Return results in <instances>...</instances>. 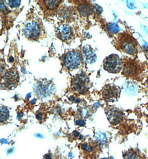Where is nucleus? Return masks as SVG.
I'll use <instances>...</instances> for the list:
<instances>
[{
  "mask_svg": "<svg viewBox=\"0 0 148 159\" xmlns=\"http://www.w3.org/2000/svg\"><path fill=\"white\" fill-rule=\"evenodd\" d=\"M6 2L7 3L8 5L10 7L16 8L18 7L20 5V1H6Z\"/></svg>",
  "mask_w": 148,
  "mask_h": 159,
  "instance_id": "nucleus-16",
  "label": "nucleus"
},
{
  "mask_svg": "<svg viewBox=\"0 0 148 159\" xmlns=\"http://www.w3.org/2000/svg\"><path fill=\"white\" fill-rule=\"evenodd\" d=\"M62 62L64 67L69 70L77 69L81 63V57L79 52L71 51L62 57Z\"/></svg>",
  "mask_w": 148,
  "mask_h": 159,
  "instance_id": "nucleus-3",
  "label": "nucleus"
},
{
  "mask_svg": "<svg viewBox=\"0 0 148 159\" xmlns=\"http://www.w3.org/2000/svg\"><path fill=\"white\" fill-rule=\"evenodd\" d=\"M57 32V36L59 39L64 41L71 39L73 36V31L71 28L66 25L59 26L58 28Z\"/></svg>",
  "mask_w": 148,
  "mask_h": 159,
  "instance_id": "nucleus-7",
  "label": "nucleus"
},
{
  "mask_svg": "<svg viewBox=\"0 0 148 159\" xmlns=\"http://www.w3.org/2000/svg\"><path fill=\"white\" fill-rule=\"evenodd\" d=\"M107 159V158H105V159Z\"/></svg>",
  "mask_w": 148,
  "mask_h": 159,
  "instance_id": "nucleus-26",
  "label": "nucleus"
},
{
  "mask_svg": "<svg viewBox=\"0 0 148 159\" xmlns=\"http://www.w3.org/2000/svg\"><path fill=\"white\" fill-rule=\"evenodd\" d=\"M117 49L129 55H135L138 52V42L133 36L129 34H121L116 42Z\"/></svg>",
  "mask_w": 148,
  "mask_h": 159,
  "instance_id": "nucleus-1",
  "label": "nucleus"
},
{
  "mask_svg": "<svg viewBox=\"0 0 148 159\" xmlns=\"http://www.w3.org/2000/svg\"><path fill=\"white\" fill-rule=\"evenodd\" d=\"M79 135V133H78V131H76V132H74V136H76V137H77V136H78Z\"/></svg>",
  "mask_w": 148,
  "mask_h": 159,
  "instance_id": "nucleus-21",
  "label": "nucleus"
},
{
  "mask_svg": "<svg viewBox=\"0 0 148 159\" xmlns=\"http://www.w3.org/2000/svg\"><path fill=\"white\" fill-rule=\"evenodd\" d=\"M22 116H23V114H22V113H20V114H19V115H18V116H19L20 118H21V117H22Z\"/></svg>",
  "mask_w": 148,
  "mask_h": 159,
  "instance_id": "nucleus-25",
  "label": "nucleus"
},
{
  "mask_svg": "<svg viewBox=\"0 0 148 159\" xmlns=\"http://www.w3.org/2000/svg\"><path fill=\"white\" fill-rule=\"evenodd\" d=\"M10 117V112L7 108L1 107V122L7 120Z\"/></svg>",
  "mask_w": 148,
  "mask_h": 159,
  "instance_id": "nucleus-14",
  "label": "nucleus"
},
{
  "mask_svg": "<svg viewBox=\"0 0 148 159\" xmlns=\"http://www.w3.org/2000/svg\"><path fill=\"white\" fill-rule=\"evenodd\" d=\"M36 118H37L38 120H41L42 118V115L40 113H38V114H37V115H36Z\"/></svg>",
  "mask_w": 148,
  "mask_h": 159,
  "instance_id": "nucleus-18",
  "label": "nucleus"
},
{
  "mask_svg": "<svg viewBox=\"0 0 148 159\" xmlns=\"http://www.w3.org/2000/svg\"><path fill=\"white\" fill-rule=\"evenodd\" d=\"M83 57L84 60L87 63L92 64L96 61L97 56L95 52L89 47H85L83 49Z\"/></svg>",
  "mask_w": 148,
  "mask_h": 159,
  "instance_id": "nucleus-10",
  "label": "nucleus"
},
{
  "mask_svg": "<svg viewBox=\"0 0 148 159\" xmlns=\"http://www.w3.org/2000/svg\"><path fill=\"white\" fill-rule=\"evenodd\" d=\"M79 13L82 15L88 16L90 15V13H92V10L90 6L84 5H79L78 7Z\"/></svg>",
  "mask_w": 148,
  "mask_h": 159,
  "instance_id": "nucleus-11",
  "label": "nucleus"
},
{
  "mask_svg": "<svg viewBox=\"0 0 148 159\" xmlns=\"http://www.w3.org/2000/svg\"><path fill=\"white\" fill-rule=\"evenodd\" d=\"M122 75L133 80H141L144 72V67L138 61L129 59L123 61Z\"/></svg>",
  "mask_w": 148,
  "mask_h": 159,
  "instance_id": "nucleus-2",
  "label": "nucleus"
},
{
  "mask_svg": "<svg viewBox=\"0 0 148 159\" xmlns=\"http://www.w3.org/2000/svg\"><path fill=\"white\" fill-rule=\"evenodd\" d=\"M76 125H78L79 126H83L85 124V122H84V121L78 120H77L76 121Z\"/></svg>",
  "mask_w": 148,
  "mask_h": 159,
  "instance_id": "nucleus-17",
  "label": "nucleus"
},
{
  "mask_svg": "<svg viewBox=\"0 0 148 159\" xmlns=\"http://www.w3.org/2000/svg\"><path fill=\"white\" fill-rule=\"evenodd\" d=\"M72 84L74 90L81 93L85 92L88 89V80L84 75H78L75 77Z\"/></svg>",
  "mask_w": 148,
  "mask_h": 159,
  "instance_id": "nucleus-6",
  "label": "nucleus"
},
{
  "mask_svg": "<svg viewBox=\"0 0 148 159\" xmlns=\"http://www.w3.org/2000/svg\"><path fill=\"white\" fill-rule=\"evenodd\" d=\"M124 159H141L139 153L135 150H130L124 155Z\"/></svg>",
  "mask_w": 148,
  "mask_h": 159,
  "instance_id": "nucleus-13",
  "label": "nucleus"
},
{
  "mask_svg": "<svg viewBox=\"0 0 148 159\" xmlns=\"http://www.w3.org/2000/svg\"><path fill=\"white\" fill-rule=\"evenodd\" d=\"M31 104H35L36 103V100L35 99H33V100L31 101Z\"/></svg>",
  "mask_w": 148,
  "mask_h": 159,
  "instance_id": "nucleus-22",
  "label": "nucleus"
},
{
  "mask_svg": "<svg viewBox=\"0 0 148 159\" xmlns=\"http://www.w3.org/2000/svg\"><path fill=\"white\" fill-rule=\"evenodd\" d=\"M119 94V89L117 87L108 86L105 88L103 92L104 97L107 100L110 101H114L116 100Z\"/></svg>",
  "mask_w": 148,
  "mask_h": 159,
  "instance_id": "nucleus-8",
  "label": "nucleus"
},
{
  "mask_svg": "<svg viewBox=\"0 0 148 159\" xmlns=\"http://www.w3.org/2000/svg\"><path fill=\"white\" fill-rule=\"evenodd\" d=\"M123 63L120 57L116 54H112L107 57L104 62V68L109 73H118L122 70Z\"/></svg>",
  "mask_w": 148,
  "mask_h": 159,
  "instance_id": "nucleus-4",
  "label": "nucleus"
},
{
  "mask_svg": "<svg viewBox=\"0 0 148 159\" xmlns=\"http://www.w3.org/2000/svg\"><path fill=\"white\" fill-rule=\"evenodd\" d=\"M31 93H28L27 95H26V98H30L31 97Z\"/></svg>",
  "mask_w": 148,
  "mask_h": 159,
  "instance_id": "nucleus-24",
  "label": "nucleus"
},
{
  "mask_svg": "<svg viewBox=\"0 0 148 159\" xmlns=\"http://www.w3.org/2000/svg\"><path fill=\"white\" fill-rule=\"evenodd\" d=\"M52 158V155L51 154H49L48 155L47 157H46V159H51Z\"/></svg>",
  "mask_w": 148,
  "mask_h": 159,
  "instance_id": "nucleus-20",
  "label": "nucleus"
},
{
  "mask_svg": "<svg viewBox=\"0 0 148 159\" xmlns=\"http://www.w3.org/2000/svg\"><path fill=\"white\" fill-rule=\"evenodd\" d=\"M13 61H14V59H13V57H10V62H13Z\"/></svg>",
  "mask_w": 148,
  "mask_h": 159,
  "instance_id": "nucleus-23",
  "label": "nucleus"
},
{
  "mask_svg": "<svg viewBox=\"0 0 148 159\" xmlns=\"http://www.w3.org/2000/svg\"><path fill=\"white\" fill-rule=\"evenodd\" d=\"M108 118L111 123L114 124L119 123L122 119V112L117 109H112L109 111L107 114Z\"/></svg>",
  "mask_w": 148,
  "mask_h": 159,
  "instance_id": "nucleus-9",
  "label": "nucleus"
},
{
  "mask_svg": "<svg viewBox=\"0 0 148 159\" xmlns=\"http://www.w3.org/2000/svg\"><path fill=\"white\" fill-rule=\"evenodd\" d=\"M47 8L49 10H54L58 6L59 3L61 2L59 1H45Z\"/></svg>",
  "mask_w": 148,
  "mask_h": 159,
  "instance_id": "nucleus-15",
  "label": "nucleus"
},
{
  "mask_svg": "<svg viewBox=\"0 0 148 159\" xmlns=\"http://www.w3.org/2000/svg\"><path fill=\"white\" fill-rule=\"evenodd\" d=\"M107 31L111 34H116L119 31V27L117 23H108L106 25Z\"/></svg>",
  "mask_w": 148,
  "mask_h": 159,
  "instance_id": "nucleus-12",
  "label": "nucleus"
},
{
  "mask_svg": "<svg viewBox=\"0 0 148 159\" xmlns=\"http://www.w3.org/2000/svg\"><path fill=\"white\" fill-rule=\"evenodd\" d=\"M23 33L26 38L30 39H37L41 34L40 24L35 20L28 21L24 27Z\"/></svg>",
  "mask_w": 148,
  "mask_h": 159,
  "instance_id": "nucleus-5",
  "label": "nucleus"
},
{
  "mask_svg": "<svg viewBox=\"0 0 148 159\" xmlns=\"http://www.w3.org/2000/svg\"><path fill=\"white\" fill-rule=\"evenodd\" d=\"M87 146L86 145V144H84V145H83L82 146V149L83 150H86V149H87Z\"/></svg>",
  "mask_w": 148,
  "mask_h": 159,
  "instance_id": "nucleus-19",
  "label": "nucleus"
}]
</instances>
